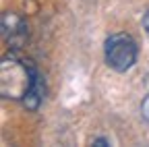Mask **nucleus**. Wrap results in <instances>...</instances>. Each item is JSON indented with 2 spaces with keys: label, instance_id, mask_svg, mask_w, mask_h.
Segmentation results:
<instances>
[{
  "label": "nucleus",
  "instance_id": "f257e3e1",
  "mask_svg": "<svg viewBox=\"0 0 149 147\" xmlns=\"http://www.w3.org/2000/svg\"><path fill=\"white\" fill-rule=\"evenodd\" d=\"M37 72L23 60L15 56H6L2 60V95L4 98H25L33 77Z\"/></svg>",
  "mask_w": 149,
  "mask_h": 147
},
{
  "label": "nucleus",
  "instance_id": "f03ea898",
  "mask_svg": "<svg viewBox=\"0 0 149 147\" xmlns=\"http://www.w3.org/2000/svg\"><path fill=\"white\" fill-rule=\"evenodd\" d=\"M106 64L116 72H124L137 62V42L128 33H114L106 40Z\"/></svg>",
  "mask_w": 149,
  "mask_h": 147
},
{
  "label": "nucleus",
  "instance_id": "7ed1b4c3",
  "mask_svg": "<svg viewBox=\"0 0 149 147\" xmlns=\"http://www.w3.org/2000/svg\"><path fill=\"white\" fill-rule=\"evenodd\" d=\"M2 33L8 44H21L27 35V25L23 21V17H19L17 13H4L2 15Z\"/></svg>",
  "mask_w": 149,
  "mask_h": 147
},
{
  "label": "nucleus",
  "instance_id": "20e7f679",
  "mask_svg": "<svg viewBox=\"0 0 149 147\" xmlns=\"http://www.w3.org/2000/svg\"><path fill=\"white\" fill-rule=\"evenodd\" d=\"M42 98H44V85H42V81H40V75H35V77H33V83H31V87H29V91H27L25 98H23V106L29 108V110H37V108H40V104H42Z\"/></svg>",
  "mask_w": 149,
  "mask_h": 147
},
{
  "label": "nucleus",
  "instance_id": "39448f33",
  "mask_svg": "<svg viewBox=\"0 0 149 147\" xmlns=\"http://www.w3.org/2000/svg\"><path fill=\"white\" fill-rule=\"evenodd\" d=\"M141 114H143V118L149 122V93H147L145 100L141 102Z\"/></svg>",
  "mask_w": 149,
  "mask_h": 147
},
{
  "label": "nucleus",
  "instance_id": "423d86ee",
  "mask_svg": "<svg viewBox=\"0 0 149 147\" xmlns=\"http://www.w3.org/2000/svg\"><path fill=\"white\" fill-rule=\"evenodd\" d=\"M93 145H97V147H106V145H108V141H106V139H95V141H93Z\"/></svg>",
  "mask_w": 149,
  "mask_h": 147
},
{
  "label": "nucleus",
  "instance_id": "0eeeda50",
  "mask_svg": "<svg viewBox=\"0 0 149 147\" xmlns=\"http://www.w3.org/2000/svg\"><path fill=\"white\" fill-rule=\"evenodd\" d=\"M143 27H145V29L149 31V13H147V15L143 17Z\"/></svg>",
  "mask_w": 149,
  "mask_h": 147
}]
</instances>
